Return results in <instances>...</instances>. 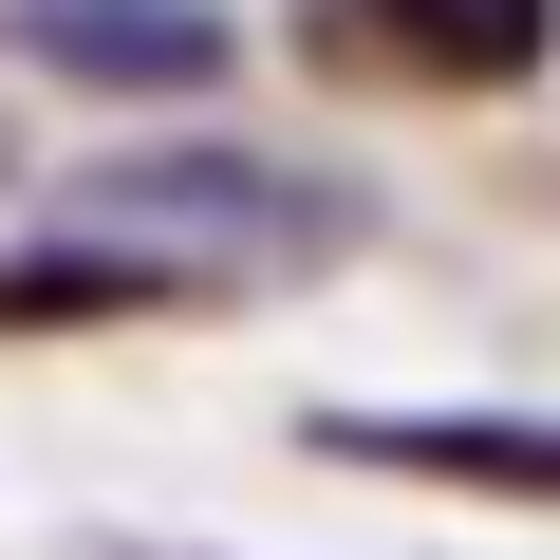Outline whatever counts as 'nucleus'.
<instances>
[{"label":"nucleus","mask_w":560,"mask_h":560,"mask_svg":"<svg viewBox=\"0 0 560 560\" xmlns=\"http://www.w3.org/2000/svg\"><path fill=\"white\" fill-rule=\"evenodd\" d=\"M0 57H38L75 94H224L243 20L224 0H0Z\"/></svg>","instance_id":"nucleus-2"},{"label":"nucleus","mask_w":560,"mask_h":560,"mask_svg":"<svg viewBox=\"0 0 560 560\" xmlns=\"http://www.w3.org/2000/svg\"><path fill=\"white\" fill-rule=\"evenodd\" d=\"M94 318H187V261L75 224V243H0V337H94Z\"/></svg>","instance_id":"nucleus-5"},{"label":"nucleus","mask_w":560,"mask_h":560,"mask_svg":"<svg viewBox=\"0 0 560 560\" xmlns=\"http://www.w3.org/2000/svg\"><path fill=\"white\" fill-rule=\"evenodd\" d=\"M75 224L187 261V300H224V280H300V261H337L374 206H355L337 168H280V150H113V168L75 187Z\"/></svg>","instance_id":"nucleus-1"},{"label":"nucleus","mask_w":560,"mask_h":560,"mask_svg":"<svg viewBox=\"0 0 560 560\" xmlns=\"http://www.w3.org/2000/svg\"><path fill=\"white\" fill-rule=\"evenodd\" d=\"M318 38H374L411 94H523L541 38H560V0H337Z\"/></svg>","instance_id":"nucleus-4"},{"label":"nucleus","mask_w":560,"mask_h":560,"mask_svg":"<svg viewBox=\"0 0 560 560\" xmlns=\"http://www.w3.org/2000/svg\"><path fill=\"white\" fill-rule=\"evenodd\" d=\"M318 467H393V486H467V504H560V430L541 411H318Z\"/></svg>","instance_id":"nucleus-3"}]
</instances>
